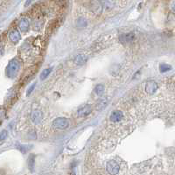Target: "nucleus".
Returning a JSON list of instances; mask_svg holds the SVG:
<instances>
[{"label":"nucleus","mask_w":175,"mask_h":175,"mask_svg":"<svg viewBox=\"0 0 175 175\" xmlns=\"http://www.w3.org/2000/svg\"><path fill=\"white\" fill-rule=\"evenodd\" d=\"M19 69V62H18L16 60H12V61L9 63V65H8L7 69H6V74H7V76L10 77V78L14 77V76L17 74V73H18Z\"/></svg>","instance_id":"f257e3e1"},{"label":"nucleus","mask_w":175,"mask_h":175,"mask_svg":"<svg viewBox=\"0 0 175 175\" xmlns=\"http://www.w3.org/2000/svg\"><path fill=\"white\" fill-rule=\"evenodd\" d=\"M106 170L110 175H117L120 172V166L115 160H110L107 163Z\"/></svg>","instance_id":"f03ea898"},{"label":"nucleus","mask_w":175,"mask_h":175,"mask_svg":"<svg viewBox=\"0 0 175 175\" xmlns=\"http://www.w3.org/2000/svg\"><path fill=\"white\" fill-rule=\"evenodd\" d=\"M69 120L67 119V118H64V117H59V118H56V119L53 121V126L54 128H56V129H67L69 127Z\"/></svg>","instance_id":"7ed1b4c3"},{"label":"nucleus","mask_w":175,"mask_h":175,"mask_svg":"<svg viewBox=\"0 0 175 175\" xmlns=\"http://www.w3.org/2000/svg\"><path fill=\"white\" fill-rule=\"evenodd\" d=\"M158 83L156 82L149 81L146 83V86H145V91L149 95H153L158 90Z\"/></svg>","instance_id":"20e7f679"},{"label":"nucleus","mask_w":175,"mask_h":175,"mask_svg":"<svg viewBox=\"0 0 175 175\" xmlns=\"http://www.w3.org/2000/svg\"><path fill=\"white\" fill-rule=\"evenodd\" d=\"M91 111H92L91 106L86 105V106H84L83 107V108H81V109H79L78 111H77L76 115H77L78 117H84V116H86L89 115V114L91 113Z\"/></svg>","instance_id":"39448f33"},{"label":"nucleus","mask_w":175,"mask_h":175,"mask_svg":"<svg viewBox=\"0 0 175 175\" xmlns=\"http://www.w3.org/2000/svg\"><path fill=\"white\" fill-rule=\"evenodd\" d=\"M123 117H124V113L122 111H115L111 113L110 119L112 122H114V123H117V122H119V121L123 119Z\"/></svg>","instance_id":"423d86ee"},{"label":"nucleus","mask_w":175,"mask_h":175,"mask_svg":"<svg viewBox=\"0 0 175 175\" xmlns=\"http://www.w3.org/2000/svg\"><path fill=\"white\" fill-rule=\"evenodd\" d=\"M135 39V35L132 32L126 33V34H122L119 37V40L122 43H129V42L133 41Z\"/></svg>","instance_id":"0eeeda50"},{"label":"nucleus","mask_w":175,"mask_h":175,"mask_svg":"<svg viewBox=\"0 0 175 175\" xmlns=\"http://www.w3.org/2000/svg\"><path fill=\"white\" fill-rule=\"evenodd\" d=\"M32 121L33 122V124L35 125H38L41 122L42 120V113L40 111H32Z\"/></svg>","instance_id":"6e6552de"},{"label":"nucleus","mask_w":175,"mask_h":175,"mask_svg":"<svg viewBox=\"0 0 175 175\" xmlns=\"http://www.w3.org/2000/svg\"><path fill=\"white\" fill-rule=\"evenodd\" d=\"M9 38L10 40H12V42H19L20 40V39H21V35H20V33L18 30H12V32L9 33Z\"/></svg>","instance_id":"1a4fd4ad"},{"label":"nucleus","mask_w":175,"mask_h":175,"mask_svg":"<svg viewBox=\"0 0 175 175\" xmlns=\"http://www.w3.org/2000/svg\"><path fill=\"white\" fill-rule=\"evenodd\" d=\"M29 26H30V21H29V19H28L23 18V19H21L20 20H19V28H20V30H21V31L26 32V30H28Z\"/></svg>","instance_id":"9d476101"},{"label":"nucleus","mask_w":175,"mask_h":175,"mask_svg":"<svg viewBox=\"0 0 175 175\" xmlns=\"http://www.w3.org/2000/svg\"><path fill=\"white\" fill-rule=\"evenodd\" d=\"M91 9L95 13H101L102 10V5L101 2H92L91 3Z\"/></svg>","instance_id":"9b49d317"},{"label":"nucleus","mask_w":175,"mask_h":175,"mask_svg":"<svg viewBox=\"0 0 175 175\" xmlns=\"http://www.w3.org/2000/svg\"><path fill=\"white\" fill-rule=\"evenodd\" d=\"M87 60V56H85L84 54H78L75 56V58L74 59V63L77 65H83Z\"/></svg>","instance_id":"f8f14e48"},{"label":"nucleus","mask_w":175,"mask_h":175,"mask_svg":"<svg viewBox=\"0 0 175 175\" xmlns=\"http://www.w3.org/2000/svg\"><path fill=\"white\" fill-rule=\"evenodd\" d=\"M94 91H95V93H96L97 95L101 96V95H102L103 92H104V86H103L102 84H98V85L96 86L95 89H94Z\"/></svg>","instance_id":"ddd939ff"},{"label":"nucleus","mask_w":175,"mask_h":175,"mask_svg":"<svg viewBox=\"0 0 175 175\" xmlns=\"http://www.w3.org/2000/svg\"><path fill=\"white\" fill-rule=\"evenodd\" d=\"M52 72V68H49V69H44L43 71H42L41 74H40V79L41 80H44V79H46L49 74H50V73Z\"/></svg>","instance_id":"4468645a"},{"label":"nucleus","mask_w":175,"mask_h":175,"mask_svg":"<svg viewBox=\"0 0 175 175\" xmlns=\"http://www.w3.org/2000/svg\"><path fill=\"white\" fill-rule=\"evenodd\" d=\"M171 69H172V67H171L170 65L165 64V63H163V64L159 66V70H160V72H162V73L167 72V71L171 70Z\"/></svg>","instance_id":"2eb2a0df"},{"label":"nucleus","mask_w":175,"mask_h":175,"mask_svg":"<svg viewBox=\"0 0 175 175\" xmlns=\"http://www.w3.org/2000/svg\"><path fill=\"white\" fill-rule=\"evenodd\" d=\"M76 25H77L78 27H84V26H87V21H86V19H84L83 18H80V19L77 20Z\"/></svg>","instance_id":"dca6fc26"},{"label":"nucleus","mask_w":175,"mask_h":175,"mask_svg":"<svg viewBox=\"0 0 175 175\" xmlns=\"http://www.w3.org/2000/svg\"><path fill=\"white\" fill-rule=\"evenodd\" d=\"M102 5V7H104V8H111V7H113V5H114V2H111V1H102L101 2Z\"/></svg>","instance_id":"f3484780"},{"label":"nucleus","mask_w":175,"mask_h":175,"mask_svg":"<svg viewBox=\"0 0 175 175\" xmlns=\"http://www.w3.org/2000/svg\"><path fill=\"white\" fill-rule=\"evenodd\" d=\"M7 135H8V132H7V130H2V132L0 134V139H1V141H4L5 138H7Z\"/></svg>","instance_id":"a211bd4d"},{"label":"nucleus","mask_w":175,"mask_h":175,"mask_svg":"<svg viewBox=\"0 0 175 175\" xmlns=\"http://www.w3.org/2000/svg\"><path fill=\"white\" fill-rule=\"evenodd\" d=\"M107 104V102L106 101H102L100 103H98L97 106V110H102V108H104V107L106 106Z\"/></svg>","instance_id":"6ab92c4d"},{"label":"nucleus","mask_w":175,"mask_h":175,"mask_svg":"<svg viewBox=\"0 0 175 175\" xmlns=\"http://www.w3.org/2000/svg\"><path fill=\"white\" fill-rule=\"evenodd\" d=\"M33 158H34V157L32 156V155L29 158V166L31 167V169H32V167H33Z\"/></svg>","instance_id":"aec40b11"},{"label":"nucleus","mask_w":175,"mask_h":175,"mask_svg":"<svg viewBox=\"0 0 175 175\" xmlns=\"http://www.w3.org/2000/svg\"><path fill=\"white\" fill-rule=\"evenodd\" d=\"M34 88H35V84H32V86L29 88V89H28V90H27V93H26V96H29V95H30V94H31V93L32 92V90L34 89Z\"/></svg>","instance_id":"412c9836"},{"label":"nucleus","mask_w":175,"mask_h":175,"mask_svg":"<svg viewBox=\"0 0 175 175\" xmlns=\"http://www.w3.org/2000/svg\"><path fill=\"white\" fill-rule=\"evenodd\" d=\"M171 9L173 10V11H175V1L172 2V4H171Z\"/></svg>","instance_id":"4be33fe9"},{"label":"nucleus","mask_w":175,"mask_h":175,"mask_svg":"<svg viewBox=\"0 0 175 175\" xmlns=\"http://www.w3.org/2000/svg\"><path fill=\"white\" fill-rule=\"evenodd\" d=\"M69 175H75V174H74V173H71Z\"/></svg>","instance_id":"5701e85b"},{"label":"nucleus","mask_w":175,"mask_h":175,"mask_svg":"<svg viewBox=\"0 0 175 175\" xmlns=\"http://www.w3.org/2000/svg\"><path fill=\"white\" fill-rule=\"evenodd\" d=\"M174 86H175V83H174Z\"/></svg>","instance_id":"b1692460"}]
</instances>
